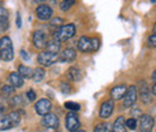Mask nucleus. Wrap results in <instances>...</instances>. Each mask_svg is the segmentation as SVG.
Instances as JSON below:
<instances>
[{
  "label": "nucleus",
  "mask_w": 156,
  "mask_h": 132,
  "mask_svg": "<svg viewBox=\"0 0 156 132\" xmlns=\"http://www.w3.org/2000/svg\"><path fill=\"white\" fill-rule=\"evenodd\" d=\"M20 120H22V116L20 112L15 111L6 114L2 119H0V131H7L13 127H17L20 124Z\"/></svg>",
  "instance_id": "obj_1"
},
{
  "label": "nucleus",
  "mask_w": 156,
  "mask_h": 132,
  "mask_svg": "<svg viewBox=\"0 0 156 132\" xmlns=\"http://www.w3.org/2000/svg\"><path fill=\"white\" fill-rule=\"evenodd\" d=\"M15 57L13 45L9 36H2L0 38V59L4 61H11Z\"/></svg>",
  "instance_id": "obj_2"
},
{
  "label": "nucleus",
  "mask_w": 156,
  "mask_h": 132,
  "mask_svg": "<svg viewBox=\"0 0 156 132\" xmlns=\"http://www.w3.org/2000/svg\"><path fill=\"white\" fill-rule=\"evenodd\" d=\"M76 34V27L75 24L70 23V24H65L58 28L53 35V38L57 40L58 42H65L70 38H72Z\"/></svg>",
  "instance_id": "obj_3"
},
{
  "label": "nucleus",
  "mask_w": 156,
  "mask_h": 132,
  "mask_svg": "<svg viewBox=\"0 0 156 132\" xmlns=\"http://www.w3.org/2000/svg\"><path fill=\"white\" fill-rule=\"evenodd\" d=\"M77 47L80 52L89 53V52H96L100 47V41L96 37H88V36H82L78 40Z\"/></svg>",
  "instance_id": "obj_4"
},
{
  "label": "nucleus",
  "mask_w": 156,
  "mask_h": 132,
  "mask_svg": "<svg viewBox=\"0 0 156 132\" xmlns=\"http://www.w3.org/2000/svg\"><path fill=\"white\" fill-rule=\"evenodd\" d=\"M65 126L70 132H77L80 127V121L77 113L69 112L65 118Z\"/></svg>",
  "instance_id": "obj_5"
},
{
  "label": "nucleus",
  "mask_w": 156,
  "mask_h": 132,
  "mask_svg": "<svg viewBox=\"0 0 156 132\" xmlns=\"http://www.w3.org/2000/svg\"><path fill=\"white\" fill-rule=\"evenodd\" d=\"M59 60L58 54H52V53H48L46 51L41 52L37 57V61H39L40 65L44 66V67H48V66H52L53 64H55Z\"/></svg>",
  "instance_id": "obj_6"
},
{
  "label": "nucleus",
  "mask_w": 156,
  "mask_h": 132,
  "mask_svg": "<svg viewBox=\"0 0 156 132\" xmlns=\"http://www.w3.org/2000/svg\"><path fill=\"white\" fill-rule=\"evenodd\" d=\"M137 94H138V91H137V87H135V85H130V87L127 88L126 94H125V96H124L122 106H124L125 108H130V107H132L137 101Z\"/></svg>",
  "instance_id": "obj_7"
},
{
  "label": "nucleus",
  "mask_w": 156,
  "mask_h": 132,
  "mask_svg": "<svg viewBox=\"0 0 156 132\" xmlns=\"http://www.w3.org/2000/svg\"><path fill=\"white\" fill-rule=\"evenodd\" d=\"M155 126V120L153 116L144 114L139 119V130L140 132H151Z\"/></svg>",
  "instance_id": "obj_8"
},
{
  "label": "nucleus",
  "mask_w": 156,
  "mask_h": 132,
  "mask_svg": "<svg viewBox=\"0 0 156 132\" xmlns=\"http://www.w3.org/2000/svg\"><path fill=\"white\" fill-rule=\"evenodd\" d=\"M52 109V102L48 98H41L35 103V112L39 115L44 116L46 114L51 113Z\"/></svg>",
  "instance_id": "obj_9"
},
{
  "label": "nucleus",
  "mask_w": 156,
  "mask_h": 132,
  "mask_svg": "<svg viewBox=\"0 0 156 132\" xmlns=\"http://www.w3.org/2000/svg\"><path fill=\"white\" fill-rule=\"evenodd\" d=\"M35 13H36V17L41 19V20H48V19L52 18V16H53V10H52V7L49 5L42 4V5H39L36 7Z\"/></svg>",
  "instance_id": "obj_10"
},
{
  "label": "nucleus",
  "mask_w": 156,
  "mask_h": 132,
  "mask_svg": "<svg viewBox=\"0 0 156 132\" xmlns=\"http://www.w3.org/2000/svg\"><path fill=\"white\" fill-rule=\"evenodd\" d=\"M41 124H42L44 127H47V129H53V130H55V129H58L59 127L60 121H59V118L55 115V114L48 113L42 118Z\"/></svg>",
  "instance_id": "obj_11"
},
{
  "label": "nucleus",
  "mask_w": 156,
  "mask_h": 132,
  "mask_svg": "<svg viewBox=\"0 0 156 132\" xmlns=\"http://www.w3.org/2000/svg\"><path fill=\"white\" fill-rule=\"evenodd\" d=\"M33 42H34V46H35L36 48L43 49V48H46L48 41H47L46 34H44L43 31L36 30V31H34V34H33Z\"/></svg>",
  "instance_id": "obj_12"
},
{
  "label": "nucleus",
  "mask_w": 156,
  "mask_h": 132,
  "mask_svg": "<svg viewBox=\"0 0 156 132\" xmlns=\"http://www.w3.org/2000/svg\"><path fill=\"white\" fill-rule=\"evenodd\" d=\"M114 111V101L113 100H106L100 108V116L102 119H107L109 118Z\"/></svg>",
  "instance_id": "obj_13"
},
{
  "label": "nucleus",
  "mask_w": 156,
  "mask_h": 132,
  "mask_svg": "<svg viewBox=\"0 0 156 132\" xmlns=\"http://www.w3.org/2000/svg\"><path fill=\"white\" fill-rule=\"evenodd\" d=\"M151 95L153 94H151V91H150L148 84L142 82V83H140V88H139V100L142 101V103L149 105V103L151 102V98H153Z\"/></svg>",
  "instance_id": "obj_14"
},
{
  "label": "nucleus",
  "mask_w": 156,
  "mask_h": 132,
  "mask_svg": "<svg viewBox=\"0 0 156 132\" xmlns=\"http://www.w3.org/2000/svg\"><path fill=\"white\" fill-rule=\"evenodd\" d=\"M77 58V53L73 48H66L59 54V61L60 62H72Z\"/></svg>",
  "instance_id": "obj_15"
},
{
  "label": "nucleus",
  "mask_w": 156,
  "mask_h": 132,
  "mask_svg": "<svg viewBox=\"0 0 156 132\" xmlns=\"http://www.w3.org/2000/svg\"><path fill=\"white\" fill-rule=\"evenodd\" d=\"M127 91V87L125 84H120V85H115L114 88H112L111 90V96L113 101H119L121 98H124V96Z\"/></svg>",
  "instance_id": "obj_16"
},
{
  "label": "nucleus",
  "mask_w": 156,
  "mask_h": 132,
  "mask_svg": "<svg viewBox=\"0 0 156 132\" xmlns=\"http://www.w3.org/2000/svg\"><path fill=\"white\" fill-rule=\"evenodd\" d=\"M9 29V12L5 7L0 5V33H4Z\"/></svg>",
  "instance_id": "obj_17"
},
{
  "label": "nucleus",
  "mask_w": 156,
  "mask_h": 132,
  "mask_svg": "<svg viewBox=\"0 0 156 132\" xmlns=\"http://www.w3.org/2000/svg\"><path fill=\"white\" fill-rule=\"evenodd\" d=\"M67 78L71 80V82H79L82 78H83V73L80 71L79 67H76V66H72L67 71Z\"/></svg>",
  "instance_id": "obj_18"
},
{
  "label": "nucleus",
  "mask_w": 156,
  "mask_h": 132,
  "mask_svg": "<svg viewBox=\"0 0 156 132\" xmlns=\"http://www.w3.org/2000/svg\"><path fill=\"white\" fill-rule=\"evenodd\" d=\"M9 82H10V85L13 88H22L24 84V79L20 77L18 72H12L9 76Z\"/></svg>",
  "instance_id": "obj_19"
},
{
  "label": "nucleus",
  "mask_w": 156,
  "mask_h": 132,
  "mask_svg": "<svg viewBox=\"0 0 156 132\" xmlns=\"http://www.w3.org/2000/svg\"><path fill=\"white\" fill-rule=\"evenodd\" d=\"M112 132H127L126 126H125V118L122 115L118 116L115 123L113 124V129Z\"/></svg>",
  "instance_id": "obj_20"
},
{
  "label": "nucleus",
  "mask_w": 156,
  "mask_h": 132,
  "mask_svg": "<svg viewBox=\"0 0 156 132\" xmlns=\"http://www.w3.org/2000/svg\"><path fill=\"white\" fill-rule=\"evenodd\" d=\"M59 51H60V42H58L57 40H51L47 42V46H46V52L48 53H52V54H58Z\"/></svg>",
  "instance_id": "obj_21"
},
{
  "label": "nucleus",
  "mask_w": 156,
  "mask_h": 132,
  "mask_svg": "<svg viewBox=\"0 0 156 132\" xmlns=\"http://www.w3.org/2000/svg\"><path fill=\"white\" fill-rule=\"evenodd\" d=\"M33 71H34L33 69H30L29 66H25V65H20V67H18V73L23 79L24 78H31Z\"/></svg>",
  "instance_id": "obj_22"
},
{
  "label": "nucleus",
  "mask_w": 156,
  "mask_h": 132,
  "mask_svg": "<svg viewBox=\"0 0 156 132\" xmlns=\"http://www.w3.org/2000/svg\"><path fill=\"white\" fill-rule=\"evenodd\" d=\"M33 80L35 82V83H40V82H42V79L44 78V70L42 69V67H37V69H35L34 71H33Z\"/></svg>",
  "instance_id": "obj_23"
},
{
  "label": "nucleus",
  "mask_w": 156,
  "mask_h": 132,
  "mask_svg": "<svg viewBox=\"0 0 156 132\" xmlns=\"http://www.w3.org/2000/svg\"><path fill=\"white\" fill-rule=\"evenodd\" d=\"M65 107L70 111V112H73V113H77L78 111H80V105L77 102H72V101H67L65 103Z\"/></svg>",
  "instance_id": "obj_24"
},
{
  "label": "nucleus",
  "mask_w": 156,
  "mask_h": 132,
  "mask_svg": "<svg viewBox=\"0 0 156 132\" xmlns=\"http://www.w3.org/2000/svg\"><path fill=\"white\" fill-rule=\"evenodd\" d=\"M94 132H111V125L108 123H100L95 126Z\"/></svg>",
  "instance_id": "obj_25"
},
{
  "label": "nucleus",
  "mask_w": 156,
  "mask_h": 132,
  "mask_svg": "<svg viewBox=\"0 0 156 132\" xmlns=\"http://www.w3.org/2000/svg\"><path fill=\"white\" fill-rule=\"evenodd\" d=\"M15 93V88L13 87H11L10 84L9 85H4L2 88H1V95L4 96V97H10L11 95H13Z\"/></svg>",
  "instance_id": "obj_26"
},
{
  "label": "nucleus",
  "mask_w": 156,
  "mask_h": 132,
  "mask_svg": "<svg viewBox=\"0 0 156 132\" xmlns=\"http://www.w3.org/2000/svg\"><path fill=\"white\" fill-rule=\"evenodd\" d=\"M125 126L129 129V130H136L137 127V119L135 118H130V119H127L126 121H125Z\"/></svg>",
  "instance_id": "obj_27"
},
{
  "label": "nucleus",
  "mask_w": 156,
  "mask_h": 132,
  "mask_svg": "<svg viewBox=\"0 0 156 132\" xmlns=\"http://www.w3.org/2000/svg\"><path fill=\"white\" fill-rule=\"evenodd\" d=\"M72 5H75V1L73 0H69V1H61L59 6H60V9L62 11H67V10H70L72 7Z\"/></svg>",
  "instance_id": "obj_28"
},
{
  "label": "nucleus",
  "mask_w": 156,
  "mask_h": 132,
  "mask_svg": "<svg viewBox=\"0 0 156 132\" xmlns=\"http://www.w3.org/2000/svg\"><path fill=\"white\" fill-rule=\"evenodd\" d=\"M10 105H11L12 107H18V106H20V105H22V96L16 95V96L11 97V98H10Z\"/></svg>",
  "instance_id": "obj_29"
},
{
  "label": "nucleus",
  "mask_w": 156,
  "mask_h": 132,
  "mask_svg": "<svg viewBox=\"0 0 156 132\" xmlns=\"http://www.w3.org/2000/svg\"><path fill=\"white\" fill-rule=\"evenodd\" d=\"M60 88H61V91H62L64 94H70V93L73 90L72 87H71V84H70L69 82H62L61 85H60Z\"/></svg>",
  "instance_id": "obj_30"
},
{
  "label": "nucleus",
  "mask_w": 156,
  "mask_h": 132,
  "mask_svg": "<svg viewBox=\"0 0 156 132\" xmlns=\"http://www.w3.org/2000/svg\"><path fill=\"white\" fill-rule=\"evenodd\" d=\"M27 97H28V101L29 102H33V101L36 100V93L33 89H30V90L27 91Z\"/></svg>",
  "instance_id": "obj_31"
},
{
  "label": "nucleus",
  "mask_w": 156,
  "mask_h": 132,
  "mask_svg": "<svg viewBox=\"0 0 156 132\" xmlns=\"http://www.w3.org/2000/svg\"><path fill=\"white\" fill-rule=\"evenodd\" d=\"M131 115H132V118L137 119L138 116H142L143 114H142L140 108H132V111H131Z\"/></svg>",
  "instance_id": "obj_32"
},
{
  "label": "nucleus",
  "mask_w": 156,
  "mask_h": 132,
  "mask_svg": "<svg viewBox=\"0 0 156 132\" xmlns=\"http://www.w3.org/2000/svg\"><path fill=\"white\" fill-rule=\"evenodd\" d=\"M148 42H149V45H150L151 47L156 48V34L150 35V36H149V38H148Z\"/></svg>",
  "instance_id": "obj_33"
},
{
  "label": "nucleus",
  "mask_w": 156,
  "mask_h": 132,
  "mask_svg": "<svg viewBox=\"0 0 156 132\" xmlns=\"http://www.w3.org/2000/svg\"><path fill=\"white\" fill-rule=\"evenodd\" d=\"M6 112H7V108L5 107V105L0 103V119H2L6 115Z\"/></svg>",
  "instance_id": "obj_34"
},
{
  "label": "nucleus",
  "mask_w": 156,
  "mask_h": 132,
  "mask_svg": "<svg viewBox=\"0 0 156 132\" xmlns=\"http://www.w3.org/2000/svg\"><path fill=\"white\" fill-rule=\"evenodd\" d=\"M51 24H52V25H57V27L60 28V27H61V24H62V19L61 18H54L52 22H51Z\"/></svg>",
  "instance_id": "obj_35"
},
{
  "label": "nucleus",
  "mask_w": 156,
  "mask_h": 132,
  "mask_svg": "<svg viewBox=\"0 0 156 132\" xmlns=\"http://www.w3.org/2000/svg\"><path fill=\"white\" fill-rule=\"evenodd\" d=\"M20 55H22V58H23L25 61H28V60H29V58H30L29 55H28V53H27L24 49H22V51H20Z\"/></svg>",
  "instance_id": "obj_36"
},
{
  "label": "nucleus",
  "mask_w": 156,
  "mask_h": 132,
  "mask_svg": "<svg viewBox=\"0 0 156 132\" xmlns=\"http://www.w3.org/2000/svg\"><path fill=\"white\" fill-rule=\"evenodd\" d=\"M16 24H17V27H18V28L22 27V18H20V13H17V17H16Z\"/></svg>",
  "instance_id": "obj_37"
},
{
  "label": "nucleus",
  "mask_w": 156,
  "mask_h": 132,
  "mask_svg": "<svg viewBox=\"0 0 156 132\" xmlns=\"http://www.w3.org/2000/svg\"><path fill=\"white\" fill-rule=\"evenodd\" d=\"M151 94H154L156 96V84H154L153 88H151Z\"/></svg>",
  "instance_id": "obj_38"
},
{
  "label": "nucleus",
  "mask_w": 156,
  "mask_h": 132,
  "mask_svg": "<svg viewBox=\"0 0 156 132\" xmlns=\"http://www.w3.org/2000/svg\"><path fill=\"white\" fill-rule=\"evenodd\" d=\"M151 78H153V80L155 82V84H156V70L153 72V76H151Z\"/></svg>",
  "instance_id": "obj_39"
},
{
  "label": "nucleus",
  "mask_w": 156,
  "mask_h": 132,
  "mask_svg": "<svg viewBox=\"0 0 156 132\" xmlns=\"http://www.w3.org/2000/svg\"><path fill=\"white\" fill-rule=\"evenodd\" d=\"M154 34H156V23L154 24Z\"/></svg>",
  "instance_id": "obj_40"
},
{
  "label": "nucleus",
  "mask_w": 156,
  "mask_h": 132,
  "mask_svg": "<svg viewBox=\"0 0 156 132\" xmlns=\"http://www.w3.org/2000/svg\"><path fill=\"white\" fill-rule=\"evenodd\" d=\"M77 132H85V131H84V130H78Z\"/></svg>",
  "instance_id": "obj_41"
}]
</instances>
